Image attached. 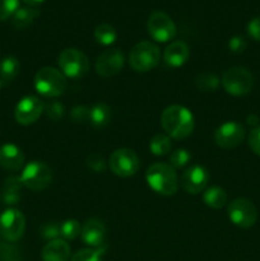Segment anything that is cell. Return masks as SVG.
<instances>
[{
  "label": "cell",
  "instance_id": "e575fe53",
  "mask_svg": "<svg viewBox=\"0 0 260 261\" xmlns=\"http://www.w3.org/2000/svg\"><path fill=\"white\" fill-rule=\"evenodd\" d=\"M87 163L93 172H103L106 170V162H105L103 157L97 153H92L87 160Z\"/></svg>",
  "mask_w": 260,
  "mask_h": 261
},
{
  "label": "cell",
  "instance_id": "2e32d148",
  "mask_svg": "<svg viewBox=\"0 0 260 261\" xmlns=\"http://www.w3.org/2000/svg\"><path fill=\"white\" fill-rule=\"evenodd\" d=\"M209 178H211V176H209L208 170L205 167L200 165H194L189 167L188 170H185V172L183 173L180 178V184L181 188L186 193L195 195V194L205 190Z\"/></svg>",
  "mask_w": 260,
  "mask_h": 261
},
{
  "label": "cell",
  "instance_id": "603a6c76",
  "mask_svg": "<svg viewBox=\"0 0 260 261\" xmlns=\"http://www.w3.org/2000/svg\"><path fill=\"white\" fill-rule=\"evenodd\" d=\"M203 201L206 206L212 209H221L227 203L226 191L218 186H212L206 189L203 194Z\"/></svg>",
  "mask_w": 260,
  "mask_h": 261
},
{
  "label": "cell",
  "instance_id": "8d00e7d4",
  "mask_svg": "<svg viewBox=\"0 0 260 261\" xmlns=\"http://www.w3.org/2000/svg\"><path fill=\"white\" fill-rule=\"evenodd\" d=\"M246 41L241 36H233V37L229 38L228 41V48L231 53L233 54H241L246 50Z\"/></svg>",
  "mask_w": 260,
  "mask_h": 261
},
{
  "label": "cell",
  "instance_id": "7a4b0ae2",
  "mask_svg": "<svg viewBox=\"0 0 260 261\" xmlns=\"http://www.w3.org/2000/svg\"><path fill=\"white\" fill-rule=\"evenodd\" d=\"M145 180L153 191L165 196L175 195L180 185V180L175 168L162 162L153 163L148 167L145 172Z\"/></svg>",
  "mask_w": 260,
  "mask_h": 261
},
{
  "label": "cell",
  "instance_id": "ac0fdd59",
  "mask_svg": "<svg viewBox=\"0 0 260 261\" xmlns=\"http://www.w3.org/2000/svg\"><path fill=\"white\" fill-rule=\"evenodd\" d=\"M190 58V48L184 41H173L166 47L163 60L171 68H180Z\"/></svg>",
  "mask_w": 260,
  "mask_h": 261
},
{
  "label": "cell",
  "instance_id": "7402d4cb",
  "mask_svg": "<svg viewBox=\"0 0 260 261\" xmlns=\"http://www.w3.org/2000/svg\"><path fill=\"white\" fill-rule=\"evenodd\" d=\"M111 119V110L107 105L98 102L89 107V124L93 125L94 127H103L106 126Z\"/></svg>",
  "mask_w": 260,
  "mask_h": 261
},
{
  "label": "cell",
  "instance_id": "ba28073f",
  "mask_svg": "<svg viewBox=\"0 0 260 261\" xmlns=\"http://www.w3.org/2000/svg\"><path fill=\"white\" fill-rule=\"evenodd\" d=\"M109 166L114 175L119 177H132L139 171L140 161L133 149L119 148L110 155Z\"/></svg>",
  "mask_w": 260,
  "mask_h": 261
},
{
  "label": "cell",
  "instance_id": "277c9868",
  "mask_svg": "<svg viewBox=\"0 0 260 261\" xmlns=\"http://www.w3.org/2000/svg\"><path fill=\"white\" fill-rule=\"evenodd\" d=\"M160 47L150 41H140L130 50V66L138 73H147L152 70L160 64Z\"/></svg>",
  "mask_w": 260,
  "mask_h": 261
},
{
  "label": "cell",
  "instance_id": "30bf717a",
  "mask_svg": "<svg viewBox=\"0 0 260 261\" xmlns=\"http://www.w3.org/2000/svg\"><path fill=\"white\" fill-rule=\"evenodd\" d=\"M147 31L157 42H168L176 36V24L165 12H153L148 18Z\"/></svg>",
  "mask_w": 260,
  "mask_h": 261
},
{
  "label": "cell",
  "instance_id": "9a60e30c",
  "mask_svg": "<svg viewBox=\"0 0 260 261\" xmlns=\"http://www.w3.org/2000/svg\"><path fill=\"white\" fill-rule=\"evenodd\" d=\"M82 241L89 247V249L101 251L102 254L106 250V227L99 219L91 218L82 227Z\"/></svg>",
  "mask_w": 260,
  "mask_h": 261
},
{
  "label": "cell",
  "instance_id": "3957f363",
  "mask_svg": "<svg viewBox=\"0 0 260 261\" xmlns=\"http://www.w3.org/2000/svg\"><path fill=\"white\" fill-rule=\"evenodd\" d=\"M35 88L41 96L55 98L65 93L68 82L66 76L59 69L53 66L41 68L35 75Z\"/></svg>",
  "mask_w": 260,
  "mask_h": 261
},
{
  "label": "cell",
  "instance_id": "74e56055",
  "mask_svg": "<svg viewBox=\"0 0 260 261\" xmlns=\"http://www.w3.org/2000/svg\"><path fill=\"white\" fill-rule=\"evenodd\" d=\"M247 33H249V36L252 40L260 42V17H256L250 20L249 24H247Z\"/></svg>",
  "mask_w": 260,
  "mask_h": 261
},
{
  "label": "cell",
  "instance_id": "cb8c5ba5",
  "mask_svg": "<svg viewBox=\"0 0 260 261\" xmlns=\"http://www.w3.org/2000/svg\"><path fill=\"white\" fill-rule=\"evenodd\" d=\"M20 64L14 56H7L0 61V81L8 83L18 75Z\"/></svg>",
  "mask_w": 260,
  "mask_h": 261
},
{
  "label": "cell",
  "instance_id": "ffe728a7",
  "mask_svg": "<svg viewBox=\"0 0 260 261\" xmlns=\"http://www.w3.org/2000/svg\"><path fill=\"white\" fill-rule=\"evenodd\" d=\"M23 184L19 176H9L5 180L4 188H3V201L7 205H14L20 199V189Z\"/></svg>",
  "mask_w": 260,
  "mask_h": 261
},
{
  "label": "cell",
  "instance_id": "5b68a950",
  "mask_svg": "<svg viewBox=\"0 0 260 261\" xmlns=\"http://www.w3.org/2000/svg\"><path fill=\"white\" fill-rule=\"evenodd\" d=\"M222 86L224 91L232 96H245L254 87V76L249 69L244 66H233L227 69L222 75Z\"/></svg>",
  "mask_w": 260,
  "mask_h": 261
},
{
  "label": "cell",
  "instance_id": "d6986e66",
  "mask_svg": "<svg viewBox=\"0 0 260 261\" xmlns=\"http://www.w3.org/2000/svg\"><path fill=\"white\" fill-rule=\"evenodd\" d=\"M71 255L70 246L65 240H53L48 242L41 252L42 261H69Z\"/></svg>",
  "mask_w": 260,
  "mask_h": 261
},
{
  "label": "cell",
  "instance_id": "52a82bcc",
  "mask_svg": "<svg viewBox=\"0 0 260 261\" xmlns=\"http://www.w3.org/2000/svg\"><path fill=\"white\" fill-rule=\"evenodd\" d=\"M23 186L30 190H43L53 181L51 168L42 161H32L24 166L19 176Z\"/></svg>",
  "mask_w": 260,
  "mask_h": 261
},
{
  "label": "cell",
  "instance_id": "60d3db41",
  "mask_svg": "<svg viewBox=\"0 0 260 261\" xmlns=\"http://www.w3.org/2000/svg\"><path fill=\"white\" fill-rule=\"evenodd\" d=\"M0 87H2V81H0Z\"/></svg>",
  "mask_w": 260,
  "mask_h": 261
},
{
  "label": "cell",
  "instance_id": "4dcf8cb0",
  "mask_svg": "<svg viewBox=\"0 0 260 261\" xmlns=\"http://www.w3.org/2000/svg\"><path fill=\"white\" fill-rule=\"evenodd\" d=\"M41 237L47 241H53V240H58L60 237V223L58 222H47L43 223L40 228Z\"/></svg>",
  "mask_w": 260,
  "mask_h": 261
},
{
  "label": "cell",
  "instance_id": "484cf974",
  "mask_svg": "<svg viewBox=\"0 0 260 261\" xmlns=\"http://www.w3.org/2000/svg\"><path fill=\"white\" fill-rule=\"evenodd\" d=\"M117 32L111 24L102 23L94 30V40L102 46H110L116 41Z\"/></svg>",
  "mask_w": 260,
  "mask_h": 261
},
{
  "label": "cell",
  "instance_id": "f546056e",
  "mask_svg": "<svg viewBox=\"0 0 260 261\" xmlns=\"http://www.w3.org/2000/svg\"><path fill=\"white\" fill-rule=\"evenodd\" d=\"M43 114L46 115V117L53 120V121H59V120L63 119L64 114H65V109H64L61 102L51 101L45 105V107H43Z\"/></svg>",
  "mask_w": 260,
  "mask_h": 261
},
{
  "label": "cell",
  "instance_id": "4316f807",
  "mask_svg": "<svg viewBox=\"0 0 260 261\" xmlns=\"http://www.w3.org/2000/svg\"><path fill=\"white\" fill-rule=\"evenodd\" d=\"M219 83L221 81L218 76L209 71L200 73L195 78V86L200 92H216L218 89Z\"/></svg>",
  "mask_w": 260,
  "mask_h": 261
},
{
  "label": "cell",
  "instance_id": "f1b7e54d",
  "mask_svg": "<svg viewBox=\"0 0 260 261\" xmlns=\"http://www.w3.org/2000/svg\"><path fill=\"white\" fill-rule=\"evenodd\" d=\"M191 161V154L189 153V150L180 148V149H176L173 152H171L170 154V166L175 170H180L184 168L185 166L189 165V162Z\"/></svg>",
  "mask_w": 260,
  "mask_h": 261
},
{
  "label": "cell",
  "instance_id": "4fadbf2b",
  "mask_svg": "<svg viewBox=\"0 0 260 261\" xmlns=\"http://www.w3.org/2000/svg\"><path fill=\"white\" fill-rule=\"evenodd\" d=\"M45 103L36 96H25L17 103L14 110L15 121L20 125H32L43 114Z\"/></svg>",
  "mask_w": 260,
  "mask_h": 261
},
{
  "label": "cell",
  "instance_id": "836d02e7",
  "mask_svg": "<svg viewBox=\"0 0 260 261\" xmlns=\"http://www.w3.org/2000/svg\"><path fill=\"white\" fill-rule=\"evenodd\" d=\"M70 117L74 122L84 124L89 121V107L87 106H75L70 112Z\"/></svg>",
  "mask_w": 260,
  "mask_h": 261
},
{
  "label": "cell",
  "instance_id": "6da1fadb",
  "mask_svg": "<svg viewBox=\"0 0 260 261\" xmlns=\"http://www.w3.org/2000/svg\"><path fill=\"white\" fill-rule=\"evenodd\" d=\"M161 125L168 137L185 139L193 133L195 120L190 110L180 105H172L163 110L161 115Z\"/></svg>",
  "mask_w": 260,
  "mask_h": 261
},
{
  "label": "cell",
  "instance_id": "f35d334b",
  "mask_svg": "<svg viewBox=\"0 0 260 261\" xmlns=\"http://www.w3.org/2000/svg\"><path fill=\"white\" fill-rule=\"evenodd\" d=\"M259 122V117L256 115H249L247 116V124L249 125H256Z\"/></svg>",
  "mask_w": 260,
  "mask_h": 261
},
{
  "label": "cell",
  "instance_id": "1f68e13d",
  "mask_svg": "<svg viewBox=\"0 0 260 261\" xmlns=\"http://www.w3.org/2000/svg\"><path fill=\"white\" fill-rule=\"evenodd\" d=\"M19 8V0H0V22L13 17Z\"/></svg>",
  "mask_w": 260,
  "mask_h": 261
},
{
  "label": "cell",
  "instance_id": "7c38bea8",
  "mask_svg": "<svg viewBox=\"0 0 260 261\" xmlns=\"http://www.w3.org/2000/svg\"><path fill=\"white\" fill-rule=\"evenodd\" d=\"M245 129L241 124L236 121H227L219 125L214 133V142L219 148L232 149L244 142Z\"/></svg>",
  "mask_w": 260,
  "mask_h": 261
},
{
  "label": "cell",
  "instance_id": "e0dca14e",
  "mask_svg": "<svg viewBox=\"0 0 260 261\" xmlns=\"http://www.w3.org/2000/svg\"><path fill=\"white\" fill-rule=\"evenodd\" d=\"M24 165V153L15 144L8 143L0 147V166L4 170L19 171Z\"/></svg>",
  "mask_w": 260,
  "mask_h": 261
},
{
  "label": "cell",
  "instance_id": "5bb4252c",
  "mask_svg": "<svg viewBox=\"0 0 260 261\" xmlns=\"http://www.w3.org/2000/svg\"><path fill=\"white\" fill-rule=\"evenodd\" d=\"M125 64V56L119 48H109L98 55L96 60V71L103 78H110L122 70Z\"/></svg>",
  "mask_w": 260,
  "mask_h": 261
},
{
  "label": "cell",
  "instance_id": "ab89813d",
  "mask_svg": "<svg viewBox=\"0 0 260 261\" xmlns=\"http://www.w3.org/2000/svg\"><path fill=\"white\" fill-rule=\"evenodd\" d=\"M23 2H24L28 7H36V5L42 4L45 0H23Z\"/></svg>",
  "mask_w": 260,
  "mask_h": 261
},
{
  "label": "cell",
  "instance_id": "83f0119b",
  "mask_svg": "<svg viewBox=\"0 0 260 261\" xmlns=\"http://www.w3.org/2000/svg\"><path fill=\"white\" fill-rule=\"evenodd\" d=\"M82 226L75 219H68V221L60 223V237L64 240H75L81 236Z\"/></svg>",
  "mask_w": 260,
  "mask_h": 261
},
{
  "label": "cell",
  "instance_id": "8fae6325",
  "mask_svg": "<svg viewBox=\"0 0 260 261\" xmlns=\"http://www.w3.org/2000/svg\"><path fill=\"white\" fill-rule=\"evenodd\" d=\"M25 218L18 209H7L0 216V234L8 242H15L23 236Z\"/></svg>",
  "mask_w": 260,
  "mask_h": 261
},
{
  "label": "cell",
  "instance_id": "d6a6232c",
  "mask_svg": "<svg viewBox=\"0 0 260 261\" xmlns=\"http://www.w3.org/2000/svg\"><path fill=\"white\" fill-rule=\"evenodd\" d=\"M102 252L93 249H83L74 254L70 261H102Z\"/></svg>",
  "mask_w": 260,
  "mask_h": 261
},
{
  "label": "cell",
  "instance_id": "d4e9b609",
  "mask_svg": "<svg viewBox=\"0 0 260 261\" xmlns=\"http://www.w3.org/2000/svg\"><path fill=\"white\" fill-rule=\"evenodd\" d=\"M172 149V143H171V138L168 135L157 134L150 139L149 142V150L152 154L158 155H167L171 153Z\"/></svg>",
  "mask_w": 260,
  "mask_h": 261
},
{
  "label": "cell",
  "instance_id": "8992f818",
  "mask_svg": "<svg viewBox=\"0 0 260 261\" xmlns=\"http://www.w3.org/2000/svg\"><path fill=\"white\" fill-rule=\"evenodd\" d=\"M60 71L66 78L78 79L86 75L89 70V60L82 51L74 47L65 48L58 58Z\"/></svg>",
  "mask_w": 260,
  "mask_h": 261
},
{
  "label": "cell",
  "instance_id": "d590c367",
  "mask_svg": "<svg viewBox=\"0 0 260 261\" xmlns=\"http://www.w3.org/2000/svg\"><path fill=\"white\" fill-rule=\"evenodd\" d=\"M247 142H249L250 149H251L255 154L260 155V126L254 127V129L249 133Z\"/></svg>",
  "mask_w": 260,
  "mask_h": 261
},
{
  "label": "cell",
  "instance_id": "44dd1931",
  "mask_svg": "<svg viewBox=\"0 0 260 261\" xmlns=\"http://www.w3.org/2000/svg\"><path fill=\"white\" fill-rule=\"evenodd\" d=\"M40 15V10L35 7H23L18 8L17 12L13 14L12 24L15 30H25L30 27L36 18Z\"/></svg>",
  "mask_w": 260,
  "mask_h": 261
},
{
  "label": "cell",
  "instance_id": "9c48e42d",
  "mask_svg": "<svg viewBox=\"0 0 260 261\" xmlns=\"http://www.w3.org/2000/svg\"><path fill=\"white\" fill-rule=\"evenodd\" d=\"M228 218L235 226L240 228H250L255 224L257 218L256 208L249 199L237 198L228 204L227 208Z\"/></svg>",
  "mask_w": 260,
  "mask_h": 261
}]
</instances>
